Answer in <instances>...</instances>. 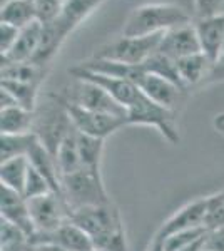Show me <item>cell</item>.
Instances as JSON below:
<instances>
[{"label":"cell","mask_w":224,"mask_h":251,"mask_svg":"<svg viewBox=\"0 0 224 251\" xmlns=\"http://www.w3.org/2000/svg\"><path fill=\"white\" fill-rule=\"evenodd\" d=\"M162 34H150L142 37H125L121 35L119 39L105 44L94 54L97 59L116 60V62L129 64V66H142L154 52L157 50L162 40Z\"/></svg>","instance_id":"277c9868"},{"label":"cell","mask_w":224,"mask_h":251,"mask_svg":"<svg viewBox=\"0 0 224 251\" xmlns=\"http://www.w3.org/2000/svg\"><path fill=\"white\" fill-rule=\"evenodd\" d=\"M28 168H30V163H28V157L25 156L2 161L0 163V183L5 188L14 189V191L22 194Z\"/></svg>","instance_id":"d4e9b609"},{"label":"cell","mask_w":224,"mask_h":251,"mask_svg":"<svg viewBox=\"0 0 224 251\" xmlns=\"http://www.w3.org/2000/svg\"><path fill=\"white\" fill-rule=\"evenodd\" d=\"M157 50L161 52V54L168 55V57H171L173 60H179V59L186 57V55L202 52L194 22L164 32Z\"/></svg>","instance_id":"7c38bea8"},{"label":"cell","mask_w":224,"mask_h":251,"mask_svg":"<svg viewBox=\"0 0 224 251\" xmlns=\"http://www.w3.org/2000/svg\"><path fill=\"white\" fill-rule=\"evenodd\" d=\"M35 20H37V12H35L34 0H9L2 5L0 22L24 29Z\"/></svg>","instance_id":"7402d4cb"},{"label":"cell","mask_w":224,"mask_h":251,"mask_svg":"<svg viewBox=\"0 0 224 251\" xmlns=\"http://www.w3.org/2000/svg\"><path fill=\"white\" fill-rule=\"evenodd\" d=\"M176 62L184 87L204 84V80L211 72V67H213V60L207 57L204 52L186 55V57L179 59Z\"/></svg>","instance_id":"d6986e66"},{"label":"cell","mask_w":224,"mask_h":251,"mask_svg":"<svg viewBox=\"0 0 224 251\" xmlns=\"http://www.w3.org/2000/svg\"><path fill=\"white\" fill-rule=\"evenodd\" d=\"M204 248L213 251H224V226L207 231Z\"/></svg>","instance_id":"836d02e7"},{"label":"cell","mask_w":224,"mask_h":251,"mask_svg":"<svg viewBox=\"0 0 224 251\" xmlns=\"http://www.w3.org/2000/svg\"><path fill=\"white\" fill-rule=\"evenodd\" d=\"M44 24L35 20L30 25L20 29L19 39L9 54L2 55V62H30L40 46Z\"/></svg>","instance_id":"ac0fdd59"},{"label":"cell","mask_w":224,"mask_h":251,"mask_svg":"<svg viewBox=\"0 0 224 251\" xmlns=\"http://www.w3.org/2000/svg\"><path fill=\"white\" fill-rule=\"evenodd\" d=\"M214 126H216V129H218L219 132H223V134H224V114L216 116V119H214Z\"/></svg>","instance_id":"60d3db41"},{"label":"cell","mask_w":224,"mask_h":251,"mask_svg":"<svg viewBox=\"0 0 224 251\" xmlns=\"http://www.w3.org/2000/svg\"><path fill=\"white\" fill-rule=\"evenodd\" d=\"M105 0H66L60 10L59 17L54 20L60 34L67 39V35L75 29L79 24H82L97 7H100Z\"/></svg>","instance_id":"e0dca14e"},{"label":"cell","mask_w":224,"mask_h":251,"mask_svg":"<svg viewBox=\"0 0 224 251\" xmlns=\"http://www.w3.org/2000/svg\"><path fill=\"white\" fill-rule=\"evenodd\" d=\"M37 20L42 24H50L59 17L60 10L64 7L62 0H34Z\"/></svg>","instance_id":"1f68e13d"},{"label":"cell","mask_w":224,"mask_h":251,"mask_svg":"<svg viewBox=\"0 0 224 251\" xmlns=\"http://www.w3.org/2000/svg\"><path fill=\"white\" fill-rule=\"evenodd\" d=\"M0 87L9 91L10 94L14 96V99L17 100V104L20 107L28 109V111H35L40 86L27 84V82H15V80H2Z\"/></svg>","instance_id":"83f0119b"},{"label":"cell","mask_w":224,"mask_h":251,"mask_svg":"<svg viewBox=\"0 0 224 251\" xmlns=\"http://www.w3.org/2000/svg\"><path fill=\"white\" fill-rule=\"evenodd\" d=\"M72 129H74V126H72L71 117L67 114L64 100L59 97H55L54 106L47 107L42 114H35L34 132L39 136L40 143L46 146L52 156L55 154L59 144Z\"/></svg>","instance_id":"52a82bcc"},{"label":"cell","mask_w":224,"mask_h":251,"mask_svg":"<svg viewBox=\"0 0 224 251\" xmlns=\"http://www.w3.org/2000/svg\"><path fill=\"white\" fill-rule=\"evenodd\" d=\"M146 251H164V246H162V240L157 236V234H154L152 241L149 243V246H148V250H146Z\"/></svg>","instance_id":"f35d334b"},{"label":"cell","mask_w":224,"mask_h":251,"mask_svg":"<svg viewBox=\"0 0 224 251\" xmlns=\"http://www.w3.org/2000/svg\"><path fill=\"white\" fill-rule=\"evenodd\" d=\"M39 136L35 132L28 134H2L0 137V163L14 157L28 156L35 144L39 143Z\"/></svg>","instance_id":"cb8c5ba5"},{"label":"cell","mask_w":224,"mask_h":251,"mask_svg":"<svg viewBox=\"0 0 224 251\" xmlns=\"http://www.w3.org/2000/svg\"><path fill=\"white\" fill-rule=\"evenodd\" d=\"M62 198L69 211L85 206H100L112 203L102 181V173L89 169L62 176Z\"/></svg>","instance_id":"7a4b0ae2"},{"label":"cell","mask_w":224,"mask_h":251,"mask_svg":"<svg viewBox=\"0 0 224 251\" xmlns=\"http://www.w3.org/2000/svg\"><path fill=\"white\" fill-rule=\"evenodd\" d=\"M136 86L141 89V92L146 97H149L150 100H154L159 106L171 109V111H176L179 100H181V94L184 91L182 87L176 86V84L168 79L159 77L156 74H150L146 69Z\"/></svg>","instance_id":"5bb4252c"},{"label":"cell","mask_w":224,"mask_h":251,"mask_svg":"<svg viewBox=\"0 0 224 251\" xmlns=\"http://www.w3.org/2000/svg\"><path fill=\"white\" fill-rule=\"evenodd\" d=\"M34 246V251H66L55 245H50V243H42V245H32Z\"/></svg>","instance_id":"ab89813d"},{"label":"cell","mask_w":224,"mask_h":251,"mask_svg":"<svg viewBox=\"0 0 224 251\" xmlns=\"http://www.w3.org/2000/svg\"><path fill=\"white\" fill-rule=\"evenodd\" d=\"M219 82H224V46L221 49V52H219L218 59L213 62L209 75L204 80V84H219Z\"/></svg>","instance_id":"e575fe53"},{"label":"cell","mask_w":224,"mask_h":251,"mask_svg":"<svg viewBox=\"0 0 224 251\" xmlns=\"http://www.w3.org/2000/svg\"><path fill=\"white\" fill-rule=\"evenodd\" d=\"M9 107H20V106L9 91L0 87V109H9Z\"/></svg>","instance_id":"8d00e7d4"},{"label":"cell","mask_w":224,"mask_h":251,"mask_svg":"<svg viewBox=\"0 0 224 251\" xmlns=\"http://www.w3.org/2000/svg\"><path fill=\"white\" fill-rule=\"evenodd\" d=\"M66 100L69 104H74V106L89 109L94 112H100V114L116 116L122 117V119H125V116H127V111L105 89L85 79H75V82L69 89V96Z\"/></svg>","instance_id":"8992f818"},{"label":"cell","mask_w":224,"mask_h":251,"mask_svg":"<svg viewBox=\"0 0 224 251\" xmlns=\"http://www.w3.org/2000/svg\"><path fill=\"white\" fill-rule=\"evenodd\" d=\"M30 243L28 241H20V243H12V245H2L0 251H27Z\"/></svg>","instance_id":"74e56055"},{"label":"cell","mask_w":224,"mask_h":251,"mask_svg":"<svg viewBox=\"0 0 224 251\" xmlns=\"http://www.w3.org/2000/svg\"><path fill=\"white\" fill-rule=\"evenodd\" d=\"M194 27H196L202 52L214 62L224 46V12L196 19Z\"/></svg>","instance_id":"2e32d148"},{"label":"cell","mask_w":224,"mask_h":251,"mask_svg":"<svg viewBox=\"0 0 224 251\" xmlns=\"http://www.w3.org/2000/svg\"><path fill=\"white\" fill-rule=\"evenodd\" d=\"M0 214H2V220L17 226L28 238V241L32 240V236L35 234V226L32 223L28 201L22 194L2 186L0 188Z\"/></svg>","instance_id":"8fae6325"},{"label":"cell","mask_w":224,"mask_h":251,"mask_svg":"<svg viewBox=\"0 0 224 251\" xmlns=\"http://www.w3.org/2000/svg\"><path fill=\"white\" fill-rule=\"evenodd\" d=\"M219 3H221V5H223V3H224V0H219Z\"/></svg>","instance_id":"f6af8a7d"},{"label":"cell","mask_w":224,"mask_h":251,"mask_svg":"<svg viewBox=\"0 0 224 251\" xmlns=\"http://www.w3.org/2000/svg\"><path fill=\"white\" fill-rule=\"evenodd\" d=\"M35 111L24 107H9L0 111L2 134H28L34 132Z\"/></svg>","instance_id":"ffe728a7"},{"label":"cell","mask_w":224,"mask_h":251,"mask_svg":"<svg viewBox=\"0 0 224 251\" xmlns=\"http://www.w3.org/2000/svg\"><path fill=\"white\" fill-rule=\"evenodd\" d=\"M54 157L57 161V166H59L60 176H67V174H72V173L79 171V169H82L75 127L62 139V143L57 148Z\"/></svg>","instance_id":"44dd1931"},{"label":"cell","mask_w":224,"mask_h":251,"mask_svg":"<svg viewBox=\"0 0 224 251\" xmlns=\"http://www.w3.org/2000/svg\"><path fill=\"white\" fill-rule=\"evenodd\" d=\"M204 225L207 229H214V228H219V226H224V189L207 196Z\"/></svg>","instance_id":"4dcf8cb0"},{"label":"cell","mask_w":224,"mask_h":251,"mask_svg":"<svg viewBox=\"0 0 224 251\" xmlns=\"http://www.w3.org/2000/svg\"><path fill=\"white\" fill-rule=\"evenodd\" d=\"M27 201L32 223L35 226V234L55 231L57 228H60L69 220V208L66 201H64V198L60 194L54 191Z\"/></svg>","instance_id":"9c48e42d"},{"label":"cell","mask_w":224,"mask_h":251,"mask_svg":"<svg viewBox=\"0 0 224 251\" xmlns=\"http://www.w3.org/2000/svg\"><path fill=\"white\" fill-rule=\"evenodd\" d=\"M2 80H15V82H27L40 86L46 79V69L34 62H2L0 71Z\"/></svg>","instance_id":"603a6c76"},{"label":"cell","mask_w":224,"mask_h":251,"mask_svg":"<svg viewBox=\"0 0 224 251\" xmlns=\"http://www.w3.org/2000/svg\"><path fill=\"white\" fill-rule=\"evenodd\" d=\"M219 7H221L219 0H194V10H196L198 19L218 14Z\"/></svg>","instance_id":"d590c367"},{"label":"cell","mask_w":224,"mask_h":251,"mask_svg":"<svg viewBox=\"0 0 224 251\" xmlns=\"http://www.w3.org/2000/svg\"><path fill=\"white\" fill-rule=\"evenodd\" d=\"M5 2H9V0H2V5H3V3H5Z\"/></svg>","instance_id":"ee69618b"},{"label":"cell","mask_w":224,"mask_h":251,"mask_svg":"<svg viewBox=\"0 0 224 251\" xmlns=\"http://www.w3.org/2000/svg\"><path fill=\"white\" fill-rule=\"evenodd\" d=\"M69 72L74 75V79L91 80V82L105 89V91H107L109 94H111L114 99H116L117 102L125 109V111H127V109L131 107L142 94L141 89L137 87L134 82H131V80L111 77V75H104V74H99V72L87 71V69H84L80 66L71 69Z\"/></svg>","instance_id":"30bf717a"},{"label":"cell","mask_w":224,"mask_h":251,"mask_svg":"<svg viewBox=\"0 0 224 251\" xmlns=\"http://www.w3.org/2000/svg\"><path fill=\"white\" fill-rule=\"evenodd\" d=\"M193 24V19L184 7L176 3H146L131 12L122 29L125 37H142L162 34L176 27Z\"/></svg>","instance_id":"6da1fadb"},{"label":"cell","mask_w":224,"mask_h":251,"mask_svg":"<svg viewBox=\"0 0 224 251\" xmlns=\"http://www.w3.org/2000/svg\"><path fill=\"white\" fill-rule=\"evenodd\" d=\"M142 67H144L148 72H150V74H156L159 77H164V79L171 80V82H174L176 86L186 89L181 80V75H179L177 62L171 57H168V55L161 54L159 50L154 52V54L142 64Z\"/></svg>","instance_id":"4316f807"},{"label":"cell","mask_w":224,"mask_h":251,"mask_svg":"<svg viewBox=\"0 0 224 251\" xmlns=\"http://www.w3.org/2000/svg\"><path fill=\"white\" fill-rule=\"evenodd\" d=\"M77 143H79V154H80V163H82V169L100 173L105 141L80 134L77 131Z\"/></svg>","instance_id":"484cf974"},{"label":"cell","mask_w":224,"mask_h":251,"mask_svg":"<svg viewBox=\"0 0 224 251\" xmlns=\"http://www.w3.org/2000/svg\"><path fill=\"white\" fill-rule=\"evenodd\" d=\"M27 251H34V246L30 245V246H28V250H27Z\"/></svg>","instance_id":"b9f144b4"},{"label":"cell","mask_w":224,"mask_h":251,"mask_svg":"<svg viewBox=\"0 0 224 251\" xmlns=\"http://www.w3.org/2000/svg\"><path fill=\"white\" fill-rule=\"evenodd\" d=\"M206 208H207V196L191 201V203L184 204L182 208H179L176 213L171 214L168 220L161 225V228H159V231L156 234L159 238H166L168 234L181 231V229L206 226L204 225Z\"/></svg>","instance_id":"9a60e30c"},{"label":"cell","mask_w":224,"mask_h":251,"mask_svg":"<svg viewBox=\"0 0 224 251\" xmlns=\"http://www.w3.org/2000/svg\"><path fill=\"white\" fill-rule=\"evenodd\" d=\"M209 229L206 226H198V228H189V229H181L173 234H168L166 238H161L164 251H182L189 248L191 245H194L196 241L202 240L206 236Z\"/></svg>","instance_id":"f1b7e54d"},{"label":"cell","mask_w":224,"mask_h":251,"mask_svg":"<svg viewBox=\"0 0 224 251\" xmlns=\"http://www.w3.org/2000/svg\"><path fill=\"white\" fill-rule=\"evenodd\" d=\"M62 100H64V106L67 109V114L72 121V126H74L80 134L105 141L111 134L119 131L121 127L127 126L125 124V119H122V117L100 114V112H94L89 111V109L69 104L66 99Z\"/></svg>","instance_id":"ba28073f"},{"label":"cell","mask_w":224,"mask_h":251,"mask_svg":"<svg viewBox=\"0 0 224 251\" xmlns=\"http://www.w3.org/2000/svg\"><path fill=\"white\" fill-rule=\"evenodd\" d=\"M28 243H30V245L50 243V245H55L66 251H89L94 248L92 238L89 236L82 228L74 225L71 220H67L60 228H57L55 231L35 234Z\"/></svg>","instance_id":"4fadbf2b"},{"label":"cell","mask_w":224,"mask_h":251,"mask_svg":"<svg viewBox=\"0 0 224 251\" xmlns=\"http://www.w3.org/2000/svg\"><path fill=\"white\" fill-rule=\"evenodd\" d=\"M20 34V29L15 25H10V24L0 22V52L2 55L9 54L10 49L15 46Z\"/></svg>","instance_id":"d6a6232c"},{"label":"cell","mask_w":224,"mask_h":251,"mask_svg":"<svg viewBox=\"0 0 224 251\" xmlns=\"http://www.w3.org/2000/svg\"><path fill=\"white\" fill-rule=\"evenodd\" d=\"M30 163V161H28ZM50 183L47 181V177L44 176L42 173L37 171L34 166L30 164L28 168V174H27V179H25V184H24V191H22V196L25 200H34V198H39V196H44V194H49L52 193ZM55 193V191H54Z\"/></svg>","instance_id":"f546056e"},{"label":"cell","mask_w":224,"mask_h":251,"mask_svg":"<svg viewBox=\"0 0 224 251\" xmlns=\"http://www.w3.org/2000/svg\"><path fill=\"white\" fill-rule=\"evenodd\" d=\"M127 126H150L157 129L164 139H168L171 144H179V127L176 121V111H171L162 106H159L149 97L141 94L139 99L127 109L125 116Z\"/></svg>","instance_id":"3957f363"},{"label":"cell","mask_w":224,"mask_h":251,"mask_svg":"<svg viewBox=\"0 0 224 251\" xmlns=\"http://www.w3.org/2000/svg\"><path fill=\"white\" fill-rule=\"evenodd\" d=\"M69 220L82 228L92 238V243L114 231L124 229V221L121 218L119 209L112 203L72 209L69 211Z\"/></svg>","instance_id":"5b68a950"},{"label":"cell","mask_w":224,"mask_h":251,"mask_svg":"<svg viewBox=\"0 0 224 251\" xmlns=\"http://www.w3.org/2000/svg\"><path fill=\"white\" fill-rule=\"evenodd\" d=\"M89 251H104V250H97V248H92V250H89Z\"/></svg>","instance_id":"7bdbcfd3"},{"label":"cell","mask_w":224,"mask_h":251,"mask_svg":"<svg viewBox=\"0 0 224 251\" xmlns=\"http://www.w3.org/2000/svg\"><path fill=\"white\" fill-rule=\"evenodd\" d=\"M202 251H213V250H206V248H204V250H202Z\"/></svg>","instance_id":"bcb514c9"}]
</instances>
